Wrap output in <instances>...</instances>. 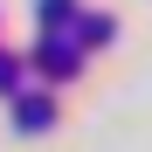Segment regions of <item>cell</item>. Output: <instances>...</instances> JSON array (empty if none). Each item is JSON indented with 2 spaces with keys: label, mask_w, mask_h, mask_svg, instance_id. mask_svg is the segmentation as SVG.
Instances as JSON below:
<instances>
[{
  "label": "cell",
  "mask_w": 152,
  "mask_h": 152,
  "mask_svg": "<svg viewBox=\"0 0 152 152\" xmlns=\"http://www.w3.org/2000/svg\"><path fill=\"white\" fill-rule=\"evenodd\" d=\"M35 21L42 28H69L76 21V0H35Z\"/></svg>",
  "instance_id": "cell-4"
},
{
  "label": "cell",
  "mask_w": 152,
  "mask_h": 152,
  "mask_svg": "<svg viewBox=\"0 0 152 152\" xmlns=\"http://www.w3.org/2000/svg\"><path fill=\"white\" fill-rule=\"evenodd\" d=\"M111 35H118V21H111V14H76V35H69V42L90 56V48H104Z\"/></svg>",
  "instance_id": "cell-3"
},
{
  "label": "cell",
  "mask_w": 152,
  "mask_h": 152,
  "mask_svg": "<svg viewBox=\"0 0 152 152\" xmlns=\"http://www.w3.org/2000/svg\"><path fill=\"white\" fill-rule=\"evenodd\" d=\"M28 69H42V76H48V90H56V83H69V76L83 69V48H76L62 28H42V42L28 48Z\"/></svg>",
  "instance_id": "cell-1"
},
{
  "label": "cell",
  "mask_w": 152,
  "mask_h": 152,
  "mask_svg": "<svg viewBox=\"0 0 152 152\" xmlns=\"http://www.w3.org/2000/svg\"><path fill=\"white\" fill-rule=\"evenodd\" d=\"M21 76H28V62H21V56H7V48H0V90L14 97V90H21Z\"/></svg>",
  "instance_id": "cell-5"
},
{
  "label": "cell",
  "mask_w": 152,
  "mask_h": 152,
  "mask_svg": "<svg viewBox=\"0 0 152 152\" xmlns=\"http://www.w3.org/2000/svg\"><path fill=\"white\" fill-rule=\"evenodd\" d=\"M7 104H14V124H21V132H48V124H56V90H28V83H21Z\"/></svg>",
  "instance_id": "cell-2"
}]
</instances>
